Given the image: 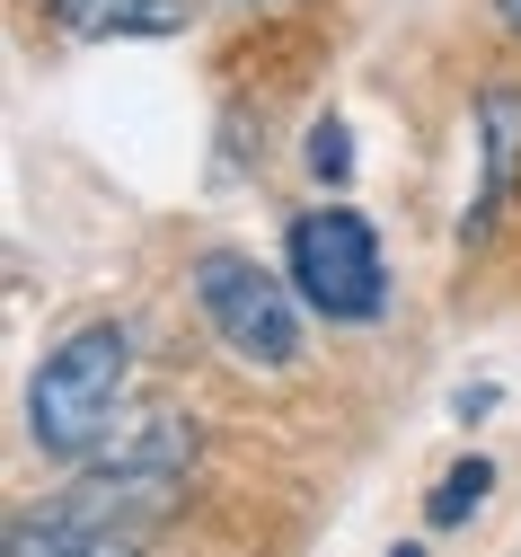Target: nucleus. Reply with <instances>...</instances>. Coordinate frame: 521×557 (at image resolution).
I'll return each mask as SVG.
<instances>
[{"instance_id": "obj_2", "label": "nucleus", "mask_w": 521, "mask_h": 557, "mask_svg": "<svg viewBox=\"0 0 521 557\" xmlns=\"http://www.w3.org/2000/svg\"><path fill=\"white\" fill-rule=\"evenodd\" d=\"M124 381H133V336L115 319L71 327L27 381V443L45 460H98V443L115 434Z\"/></svg>"}, {"instance_id": "obj_4", "label": "nucleus", "mask_w": 521, "mask_h": 557, "mask_svg": "<svg viewBox=\"0 0 521 557\" xmlns=\"http://www.w3.org/2000/svg\"><path fill=\"white\" fill-rule=\"evenodd\" d=\"M283 265H291V293L310 310L345 319V327H371L389 310V265H381V239L353 203H319V213L291 222L283 239Z\"/></svg>"}, {"instance_id": "obj_6", "label": "nucleus", "mask_w": 521, "mask_h": 557, "mask_svg": "<svg viewBox=\"0 0 521 557\" xmlns=\"http://www.w3.org/2000/svg\"><path fill=\"white\" fill-rule=\"evenodd\" d=\"M89 469H141V478H186L195 469V416L151 407V416H124V425L98 443Z\"/></svg>"}, {"instance_id": "obj_1", "label": "nucleus", "mask_w": 521, "mask_h": 557, "mask_svg": "<svg viewBox=\"0 0 521 557\" xmlns=\"http://www.w3.org/2000/svg\"><path fill=\"white\" fill-rule=\"evenodd\" d=\"M186 478H141V469H89L62 496H36L10 513L0 557H141L151 522L177 505Z\"/></svg>"}, {"instance_id": "obj_11", "label": "nucleus", "mask_w": 521, "mask_h": 557, "mask_svg": "<svg viewBox=\"0 0 521 557\" xmlns=\"http://www.w3.org/2000/svg\"><path fill=\"white\" fill-rule=\"evenodd\" d=\"M389 557H424V548H389Z\"/></svg>"}, {"instance_id": "obj_8", "label": "nucleus", "mask_w": 521, "mask_h": 557, "mask_svg": "<svg viewBox=\"0 0 521 557\" xmlns=\"http://www.w3.org/2000/svg\"><path fill=\"white\" fill-rule=\"evenodd\" d=\"M486 486H495V460H486V451L451 460V478L433 486V505H424V522H433V531H460V522H469V513L486 505Z\"/></svg>"}, {"instance_id": "obj_10", "label": "nucleus", "mask_w": 521, "mask_h": 557, "mask_svg": "<svg viewBox=\"0 0 521 557\" xmlns=\"http://www.w3.org/2000/svg\"><path fill=\"white\" fill-rule=\"evenodd\" d=\"M495 18H504V27H512V36H521V0H495Z\"/></svg>"}, {"instance_id": "obj_9", "label": "nucleus", "mask_w": 521, "mask_h": 557, "mask_svg": "<svg viewBox=\"0 0 521 557\" xmlns=\"http://www.w3.org/2000/svg\"><path fill=\"white\" fill-rule=\"evenodd\" d=\"M310 177H319V186H345V177H353V133H345L336 115L310 124Z\"/></svg>"}, {"instance_id": "obj_5", "label": "nucleus", "mask_w": 521, "mask_h": 557, "mask_svg": "<svg viewBox=\"0 0 521 557\" xmlns=\"http://www.w3.org/2000/svg\"><path fill=\"white\" fill-rule=\"evenodd\" d=\"M512 169H521V89H486L477 98V203H469V222H460V239L477 248L486 231H495V213H504V195H512Z\"/></svg>"}, {"instance_id": "obj_3", "label": "nucleus", "mask_w": 521, "mask_h": 557, "mask_svg": "<svg viewBox=\"0 0 521 557\" xmlns=\"http://www.w3.org/2000/svg\"><path fill=\"white\" fill-rule=\"evenodd\" d=\"M195 310L248 372H291L301 363V293L283 274H265L257 257H239V248L195 257Z\"/></svg>"}, {"instance_id": "obj_7", "label": "nucleus", "mask_w": 521, "mask_h": 557, "mask_svg": "<svg viewBox=\"0 0 521 557\" xmlns=\"http://www.w3.org/2000/svg\"><path fill=\"white\" fill-rule=\"evenodd\" d=\"M62 36H177L195 10L186 0H45Z\"/></svg>"}]
</instances>
